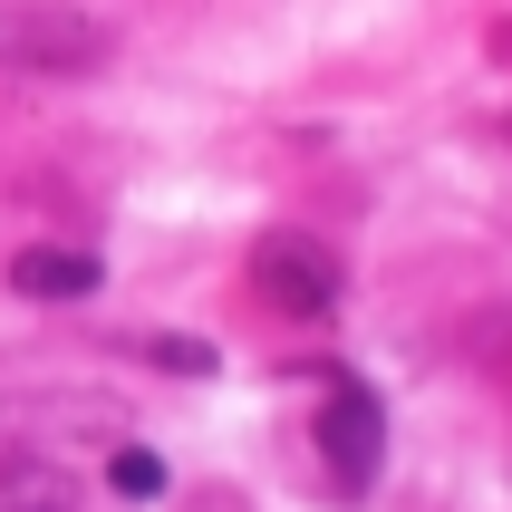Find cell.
<instances>
[{
    "instance_id": "6da1fadb",
    "label": "cell",
    "mask_w": 512,
    "mask_h": 512,
    "mask_svg": "<svg viewBox=\"0 0 512 512\" xmlns=\"http://www.w3.org/2000/svg\"><path fill=\"white\" fill-rule=\"evenodd\" d=\"M107 20L68 0H0V78H87L107 68Z\"/></svg>"
},
{
    "instance_id": "277c9868",
    "label": "cell",
    "mask_w": 512,
    "mask_h": 512,
    "mask_svg": "<svg viewBox=\"0 0 512 512\" xmlns=\"http://www.w3.org/2000/svg\"><path fill=\"white\" fill-rule=\"evenodd\" d=\"M97 281H107L97 252H68V242H39V252L10 261V290H20V300H87Z\"/></svg>"
},
{
    "instance_id": "8992f818",
    "label": "cell",
    "mask_w": 512,
    "mask_h": 512,
    "mask_svg": "<svg viewBox=\"0 0 512 512\" xmlns=\"http://www.w3.org/2000/svg\"><path fill=\"white\" fill-rule=\"evenodd\" d=\"M107 484H116V493H126V503H155V493H165V464L145 455V445H126V455H116V464H107Z\"/></svg>"
},
{
    "instance_id": "52a82bcc",
    "label": "cell",
    "mask_w": 512,
    "mask_h": 512,
    "mask_svg": "<svg viewBox=\"0 0 512 512\" xmlns=\"http://www.w3.org/2000/svg\"><path fill=\"white\" fill-rule=\"evenodd\" d=\"M145 358L174 368V377H203V368H213V348H203V339H145Z\"/></svg>"
},
{
    "instance_id": "7a4b0ae2",
    "label": "cell",
    "mask_w": 512,
    "mask_h": 512,
    "mask_svg": "<svg viewBox=\"0 0 512 512\" xmlns=\"http://www.w3.org/2000/svg\"><path fill=\"white\" fill-rule=\"evenodd\" d=\"M310 435H319V464H329L339 493H368L377 484V464H387V406H377L358 377L329 387V406L310 416Z\"/></svg>"
},
{
    "instance_id": "5b68a950",
    "label": "cell",
    "mask_w": 512,
    "mask_h": 512,
    "mask_svg": "<svg viewBox=\"0 0 512 512\" xmlns=\"http://www.w3.org/2000/svg\"><path fill=\"white\" fill-rule=\"evenodd\" d=\"M0 512H78V484L49 455H0Z\"/></svg>"
},
{
    "instance_id": "3957f363",
    "label": "cell",
    "mask_w": 512,
    "mask_h": 512,
    "mask_svg": "<svg viewBox=\"0 0 512 512\" xmlns=\"http://www.w3.org/2000/svg\"><path fill=\"white\" fill-rule=\"evenodd\" d=\"M252 290L271 310H290V319H329L339 310V261L319 252L310 232H271L252 252Z\"/></svg>"
}]
</instances>
